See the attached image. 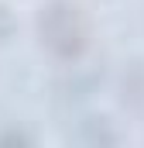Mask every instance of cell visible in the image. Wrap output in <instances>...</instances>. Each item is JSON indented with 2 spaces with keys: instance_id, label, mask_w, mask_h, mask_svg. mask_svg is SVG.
<instances>
[{
  "instance_id": "6da1fadb",
  "label": "cell",
  "mask_w": 144,
  "mask_h": 148,
  "mask_svg": "<svg viewBox=\"0 0 144 148\" xmlns=\"http://www.w3.org/2000/svg\"><path fill=\"white\" fill-rule=\"evenodd\" d=\"M41 38H45V45H48L55 55L75 59V55L86 48V28H82L75 7L55 3L52 10H45V17H41Z\"/></svg>"
}]
</instances>
